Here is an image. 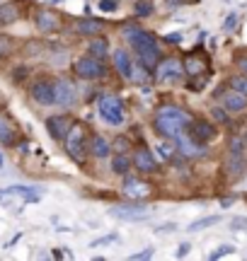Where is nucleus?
<instances>
[{"label": "nucleus", "instance_id": "obj_46", "mask_svg": "<svg viewBox=\"0 0 247 261\" xmlns=\"http://www.w3.org/2000/svg\"><path fill=\"white\" fill-rule=\"evenodd\" d=\"M245 143H247V138H245Z\"/></svg>", "mask_w": 247, "mask_h": 261}, {"label": "nucleus", "instance_id": "obj_33", "mask_svg": "<svg viewBox=\"0 0 247 261\" xmlns=\"http://www.w3.org/2000/svg\"><path fill=\"white\" fill-rule=\"evenodd\" d=\"M233 252H235V247H230V244H223L221 249L211 252V254H208V259H211V261H216V259H221V257H228V254H233Z\"/></svg>", "mask_w": 247, "mask_h": 261}, {"label": "nucleus", "instance_id": "obj_11", "mask_svg": "<svg viewBox=\"0 0 247 261\" xmlns=\"http://www.w3.org/2000/svg\"><path fill=\"white\" fill-rule=\"evenodd\" d=\"M29 94H32V99H34L37 104H41V107H51V104H56V97H54V82L46 80V77L32 82Z\"/></svg>", "mask_w": 247, "mask_h": 261}, {"label": "nucleus", "instance_id": "obj_44", "mask_svg": "<svg viewBox=\"0 0 247 261\" xmlns=\"http://www.w3.org/2000/svg\"><path fill=\"white\" fill-rule=\"evenodd\" d=\"M186 254H189V244H182L180 252H177V257H186Z\"/></svg>", "mask_w": 247, "mask_h": 261}, {"label": "nucleus", "instance_id": "obj_40", "mask_svg": "<svg viewBox=\"0 0 247 261\" xmlns=\"http://www.w3.org/2000/svg\"><path fill=\"white\" fill-rule=\"evenodd\" d=\"M165 39H167L170 44H180V41H182V34H177V32H172V34H167Z\"/></svg>", "mask_w": 247, "mask_h": 261}, {"label": "nucleus", "instance_id": "obj_19", "mask_svg": "<svg viewBox=\"0 0 247 261\" xmlns=\"http://www.w3.org/2000/svg\"><path fill=\"white\" fill-rule=\"evenodd\" d=\"M104 27V19H95V17H82L75 22V34L80 37H97Z\"/></svg>", "mask_w": 247, "mask_h": 261}, {"label": "nucleus", "instance_id": "obj_18", "mask_svg": "<svg viewBox=\"0 0 247 261\" xmlns=\"http://www.w3.org/2000/svg\"><path fill=\"white\" fill-rule=\"evenodd\" d=\"M70 124H73V121H70L65 114H61V116H49V119H46V130H49V135L59 143V140H65Z\"/></svg>", "mask_w": 247, "mask_h": 261}, {"label": "nucleus", "instance_id": "obj_3", "mask_svg": "<svg viewBox=\"0 0 247 261\" xmlns=\"http://www.w3.org/2000/svg\"><path fill=\"white\" fill-rule=\"evenodd\" d=\"M65 150L78 165H85V157H87V150H90V133L82 124H78V121L70 124L68 135H65Z\"/></svg>", "mask_w": 247, "mask_h": 261}, {"label": "nucleus", "instance_id": "obj_24", "mask_svg": "<svg viewBox=\"0 0 247 261\" xmlns=\"http://www.w3.org/2000/svg\"><path fill=\"white\" fill-rule=\"evenodd\" d=\"M124 186H126V194H128V196H136V198L150 194V186H148V184H143V182H138V179H133V177H126Z\"/></svg>", "mask_w": 247, "mask_h": 261}, {"label": "nucleus", "instance_id": "obj_17", "mask_svg": "<svg viewBox=\"0 0 247 261\" xmlns=\"http://www.w3.org/2000/svg\"><path fill=\"white\" fill-rule=\"evenodd\" d=\"M182 65H185V75H189V77H206L208 75V58H204L199 54L185 56Z\"/></svg>", "mask_w": 247, "mask_h": 261}, {"label": "nucleus", "instance_id": "obj_41", "mask_svg": "<svg viewBox=\"0 0 247 261\" xmlns=\"http://www.w3.org/2000/svg\"><path fill=\"white\" fill-rule=\"evenodd\" d=\"M27 77V68H15V80H24Z\"/></svg>", "mask_w": 247, "mask_h": 261}, {"label": "nucleus", "instance_id": "obj_31", "mask_svg": "<svg viewBox=\"0 0 247 261\" xmlns=\"http://www.w3.org/2000/svg\"><path fill=\"white\" fill-rule=\"evenodd\" d=\"M131 80H136V82H145V80H148V68L141 63V61H138V65H133Z\"/></svg>", "mask_w": 247, "mask_h": 261}, {"label": "nucleus", "instance_id": "obj_20", "mask_svg": "<svg viewBox=\"0 0 247 261\" xmlns=\"http://www.w3.org/2000/svg\"><path fill=\"white\" fill-rule=\"evenodd\" d=\"M112 58H114L117 73L122 75L124 80H131V73H133V61H131V56H128L124 49H117V51L112 54Z\"/></svg>", "mask_w": 247, "mask_h": 261}, {"label": "nucleus", "instance_id": "obj_12", "mask_svg": "<svg viewBox=\"0 0 247 261\" xmlns=\"http://www.w3.org/2000/svg\"><path fill=\"white\" fill-rule=\"evenodd\" d=\"M20 143V126L7 112H0V145L12 148Z\"/></svg>", "mask_w": 247, "mask_h": 261}, {"label": "nucleus", "instance_id": "obj_15", "mask_svg": "<svg viewBox=\"0 0 247 261\" xmlns=\"http://www.w3.org/2000/svg\"><path fill=\"white\" fill-rule=\"evenodd\" d=\"M175 145H177V150L185 155V157H201L204 152H206V148L201 145V143H196L191 135H189V130H185V133H180L175 140H172Z\"/></svg>", "mask_w": 247, "mask_h": 261}, {"label": "nucleus", "instance_id": "obj_5", "mask_svg": "<svg viewBox=\"0 0 247 261\" xmlns=\"http://www.w3.org/2000/svg\"><path fill=\"white\" fill-rule=\"evenodd\" d=\"M97 109H100L102 121H107L109 126H122L124 124V102H122V97H117V94H102V97H100Z\"/></svg>", "mask_w": 247, "mask_h": 261}, {"label": "nucleus", "instance_id": "obj_27", "mask_svg": "<svg viewBox=\"0 0 247 261\" xmlns=\"http://www.w3.org/2000/svg\"><path fill=\"white\" fill-rule=\"evenodd\" d=\"M221 223V215H208V218H201V220H194L186 230L189 232H199V230H206V227H211V225H218Z\"/></svg>", "mask_w": 247, "mask_h": 261}, {"label": "nucleus", "instance_id": "obj_38", "mask_svg": "<svg viewBox=\"0 0 247 261\" xmlns=\"http://www.w3.org/2000/svg\"><path fill=\"white\" fill-rule=\"evenodd\" d=\"M235 65H238L240 73H245L247 75V56H235Z\"/></svg>", "mask_w": 247, "mask_h": 261}, {"label": "nucleus", "instance_id": "obj_32", "mask_svg": "<svg viewBox=\"0 0 247 261\" xmlns=\"http://www.w3.org/2000/svg\"><path fill=\"white\" fill-rule=\"evenodd\" d=\"M114 150H117V152H128V150H133V143H131L126 135H117V140H114Z\"/></svg>", "mask_w": 247, "mask_h": 261}, {"label": "nucleus", "instance_id": "obj_2", "mask_svg": "<svg viewBox=\"0 0 247 261\" xmlns=\"http://www.w3.org/2000/svg\"><path fill=\"white\" fill-rule=\"evenodd\" d=\"M247 143L243 135H233L228 140V152H226V162H223V169L230 179H240L247 172Z\"/></svg>", "mask_w": 247, "mask_h": 261}, {"label": "nucleus", "instance_id": "obj_36", "mask_svg": "<svg viewBox=\"0 0 247 261\" xmlns=\"http://www.w3.org/2000/svg\"><path fill=\"white\" fill-rule=\"evenodd\" d=\"M230 230H235V232H245L247 230V218H243V215L233 218V220H230Z\"/></svg>", "mask_w": 247, "mask_h": 261}, {"label": "nucleus", "instance_id": "obj_43", "mask_svg": "<svg viewBox=\"0 0 247 261\" xmlns=\"http://www.w3.org/2000/svg\"><path fill=\"white\" fill-rule=\"evenodd\" d=\"M177 225H163V227H155L158 232H170V230H175Z\"/></svg>", "mask_w": 247, "mask_h": 261}, {"label": "nucleus", "instance_id": "obj_26", "mask_svg": "<svg viewBox=\"0 0 247 261\" xmlns=\"http://www.w3.org/2000/svg\"><path fill=\"white\" fill-rule=\"evenodd\" d=\"M228 87H230V90H235V92H240V94H245V97H247V75H245V73L230 75V77H228Z\"/></svg>", "mask_w": 247, "mask_h": 261}, {"label": "nucleus", "instance_id": "obj_30", "mask_svg": "<svg viewBox=\"0 0 247 261\" xmlns=\"http://www.w3.org/2000/svg\"><path fill=\"white\" fill-rule=\"evenodd\" d=\"M211 116H213V121H218V124H228V121H230V112H228L226 107H213V109H211Z\"/></svg>", "mask_w": 247, "mask_h": 261}, {"label": "nucleus", "instance_id": "obj_35", "mask_svg": "<svg viewBox=\"0 0 247 261\" xmlns=\"http://www.w3.org/2000/svg\"><path fill=\"white\" fill-rule=\"evenodd\" d=\"M238 22H240V17H238L235 12H230V15L226 17V22H223V32H233V29L238 27Z\"/></svg>", "mask_w": 247, "mask_h": 261}, {"label": "nucleus", "instance_id": "obj_9", "mask_svg": "<svg viewBox=\"0 0 247 261\" xmlns=\"http://www.w3.org/2000/svg\"><path fill=\"white\" fill-rule=\"evenodd\" d=\"M34 24H37V29H39L41 34H56L63 27V17L59 12L44 7V10H37V12H34Z\"/></svg>", "mask_w": 247, "mask_h": 261}, {"label": "nucleus", "instance_id": "obj_21", "mask_svg": "<svg viewBox=\"0 0 247 261\" xmlns=\"http://www.w3.org/2000/svg\"><path fill=\"white\" fill-rule=\"evenodd\" d=\"M20 15H22V10H20L17 2H2L0 5V29L7 27V24H12V22H17Z\"/></svg>", "mask_w": 247, "mask_h": 261}, {"label": "nucleus", "instance_id": "obj_23", "mask_svg": "<svg viewBox=\"0 0 247 261\" xmlns=\"http://www.w3.org/2000/svg\"><path fill=\"white\" fill-rule=\"evenodd\" d=\"M133 167V160L128 157V152H117L114 157H112V172L114 174H128V169Z\"/></svg>", "mask_w": 247, "mask_h": 261}, {"label": "nucleus", "instance_id": "obj_16", "mask_svg": "<svg viewBox=\"0 0 247 261\" xmlns=\"http://www.w3.org/2000/svg\"><path fill=\"white\" fill-rule=\"evenodd\" d=\"M112 218H119V220H145L148 218V208L141 205V203H133V205H114L109 210Z\"/></svg>", "mask_w": 247, "mask_h": 261}, {"label": "nucleus", "instance_id": "obj_28", "mask_svg": "<svg viewBox=\"0 0 247 261\" xmlns=\"http://www.w3.org/2000/svg\"><path fill=\"white\" fill-rule=\"evenodd\" d=\"M153 12H155L153 0H136V5H133V15L136 17H150Z\"/></svg>", "mask_w": 247, "mask_h": 261}, {"label": "nucleus", "instance_id": "obj_4", "mask_svg": "<svg viewBox=\"0 0 247 261\" xmlns=\"http://www.w3.org/2000/svg\"><path fill=\"white\" fill-rule=\"evenodd\" d=\"M73 73L80 80L95 82V80H104L109 75V68L102 63V58H97V56H82V58L73 61Z\"/></svg>", "mask_w": 247, "mask_h": 261}, {"label": "nucleus", "instance_id": "obj_25", "mask_svg": "<svg viewBox=\"0 0 247 261\" xmlns=\"http://www.w3.org/2000/svg\"><path fill=\"white\" fill-rule=\"evenodd\" d=\"M107 51H109L107 39H104V37H92V41H90V54H92V56H97V58H104V56H107Z\"/></svg>", "mask_w": 247, "mask_h": 261}, {"label": "nucleus", "instance_id": "obj_14", "mask_svg": "<svg viewBox=\"0 0 247 261\" xmlns=\"http://www.w3.org/2000/svg\"><path fill=\"white\" fill-rule=\"evenodd\" d=\"M131 160H133V167H136V172H141V174H155V172H158L155 155H153L148 148H136Z\"/></svg>", "mask_w": 247, "mask_h": 261}, {"label": "nucleus", "instance_id": "obj_42", "mask_svg": "<svg viewBox=\"0 0 247 261\" xmlns=\"http://www.w3.org/2000/svg\"><path fill=\"white\" fill-rule=\"evenodd\" d=\"M233 201H235V198H230V196H228V198H221V208H228V205H233Z\"/></svg>", "mask_w": 247, "mask_h": 261}, {"label": "nucleus", "instance_id": "obj_37", "mask_svg": "<svg viewBox=\"0 0 247 261\" xmlns=\"http://www.w3.org/2000/svg\"><path fill=\"white\" fill-rule=\"evenodd\" d=\"M155 254V249L153 247H148V249H143V252H136V254H131V261H141V259H150Z\"/></svg>", "mask_w": 247, "mask_h": 261}, {"label": "nucleus", "instance_id": "obj_29", "mask_svg": "<svg viewBox=\"0 0 247 261\" xmlns=\"http://www.w3.org/2000/svg\"><path fill=\"white\" fill-rule=\"evenodd\" d=\"M15 41L7 37V34H0V56H10V54H15Z\"/></svg>", "mask_w": 247, "mask_h": 261}, {"label": "nucleus", "instance_id": "obj_39", "mask_svg": "<svg viewBox=\"0 0 247 261\" xmlns=\"http://www.w3.org/2000/svg\"><path fill=\"white\" fill-rule=\"evenodd\" d=\"M107 242H117V235H109V237H102V240H95L90 247H100V244H107Z\"/></svg>", "mask_w": 247, "mask_h": 261}, {"label": "nucleus", "instance_id": "obj_34", "mask_svg": "<svg viewBox=\"0 0 247 261\" xmlns=\"http://www.w3.org/2000/svg\"><path fill=\"white\" fill-rule=\"evenodd\" d=\"M97 7H100L102 12H117V10H119V0H100Z\"/></svg>", "mask_w": 247, "mask_h": 261}, {"label": "nucleus", "instance_id": "obj_13", "mask_svg": "<svg viewBox=\"0 0 247 261\" xmlns=\"http://www.w3.org/2000/svg\"><path fill=\"white\" fill-rule=\"evenodd\" d=\"M189 135L196 140V143H201V145H206V143H211L216 135H218V130H216V124H211V121H204V119H191V124H189Z\"/></svg>", "mask_w": 247, "mask_h": 261}, {"label": "nucleus", "instance_id": "obj_7", "mask_svg": "<svg viewBox=\"0 0 247 261\" xmlns=\"http://www.w3.org/2000/svg\"><path fill=\"white\" fill-rule=\"evenodd\" d=\"M54 97H56V104H59V107H65V109H70V107H75V104L80 102L78 87H75L70 80H65V77L54 80Z\"/></svg>", "mask_w": 247, "mask_h": 261}, {"label": "nucleus", "instance_id": "obj_8", "mask_svg": "<svg viewBox=\"0 0 247 261\" xmlns=\"http://www.w3.org/2000/svg\"><path fill=\"white\" fill-rule=\"evenodd\" d=\"M124 37H126V41L131 44V49L136 51V54H141V51H150V49H160L158 46V39L150 34V32H145V29H124Z\"/></svg>", "mask_w": 247, "mask_h": 261}, {"label": "nucleus", "instance_id": "obj_10", "mask_svg": "<svg viewBox=\"0 0 247 261\" xmlns=\"http://www.w3.org/2000/svg\"><path fill=\"white\" fill-rule=\"evenodd\" d=\"M216 97L221 99V107H226L230 114H240V112L247 109V97L240 94V92H235V90H230V87H228V90H226V87H218Z\"/></svg>", "mask_w": 247, "mask_h": 261}, {"label": "nucleus", "instance_id": "obj_1", "mask_svg": "<svg viewBox=\"0 0 247 261\" xmlns=\"http://www.w3.org/2000/svg\"><path fill=\"white\" fill-rule=\"evenodd\" d=\"M191 124V116L186 114L182 107H175V104H165L158 109L155 119H153V129L158 130L163 138L167 140H175L180 133H185Z\"/></svg>", "mask_w": 247, "mask_h": 261}, {"label": "nucleus", "instance_id": "obj_45", "mask_svg": "<svg viewBox=\"0 0 247 261\" xmlns=\"http://www.w3.org/2000/svg\"><path fill=\"white\" fill-rule=\"evenodd\" d=\"M0 167H2V155H0Z\"/></svg>", "mask_w": 247, "mask_h": 261}, {"label": "nucleus", "instance_id": "obj_6", "mask_svg": "<svg viewBox=\"0 0 247 261\" xmlns=\"http://www.w3.org/2000/svg\"><path fill=\"white\" fill-rule=\"evenodd\" d=\"M155 80L158 82H180L185 77V65L180 58L170 56V58H160V63L155 65Z\"/></svg>", "mask_w": 247, "mask_h": 261}, {"label": "nucleus", "instance_id": "obj_22", "mask_svg": "<svg viewBox=\"0 0 247 261\" xmlns=\"http://www.w3.org/2000/svg\"><path fill=\"white\" fill-rule=\"evenodd\" d=\"M109 152H112V148H109V143H107L102 135H92V138H90V155H92V157L104 160V157H109Z\"/></svg>", "mask_w": 247, "mask_h": 261}]
</instances>
